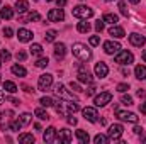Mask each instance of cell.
I'll list each match as a JSON object with an SVG mask.
<instances>
[{
  "label": "cell",
  "instance_id": "obj_1",
  "mask_svg": "<svg viewBox=\"0 0 146 144\" xmlns=\"http://www.w3.org/2000/svg\"><path fill=\"white\" fill-rule=\"evenodd\" d=\"M54 107H56V112L63 117H68V115H73L75 112L80 110V105L75 102V100H63V102H54Z\"/></svg>",
  "mask_w": 146,
  "mask_h": 144
},
{
  "label": "cell",
  "instance_id": "obj_2",
  "mask_svg": "<svg viewBox=\"0 0 146 144\" xmlns=\"http://www.w3.org/2000/svg\"><path fill=\"white\" fill-rule=\"evenodd\" d=\"M73 56L78 58L80 61H88V59L92 58V51H90L85 44L75 42V44H73Z\"/></svg>",
  "mask_w": 146,
  "mask_h": 144
},
{
  "label": "cell",
  "instance_id": "obj_3",
  "mask_svg": "<svg viewBox=\"0 0 146 144\" xmlns=\"http://www.w3.org/2000/svg\"><path fill=\"white\" fill-rule=\"evenodd\" d=\"M72 14L78 19H88V17L94 15V10L90 7H87V5H76V7H73Z\"/></svg>",
  "mask_w": 146,
  "mask_h": 144
},
{
  "label": "cell",
  "instance_id": "obj_4",
  "mask_svg": "<svg viewBox=\"0 0 146 144\" xmlns=\"http://www.w3.org/2000/svg\"><path fill=\"white\" fill-rule=\"evenodd\" d=\"M122 132H124V127L121 124H112L107 131V137H109V141H119Z\"/></svg>",
  "mask_w": 146,
  "mask_h": 144
},
{
  "label": "cell",
  "instance_id": "obj_5",
  "mask_svg": "<svg viewBox=\"0 0 146 144\" xmlns=\"http://www.w3.org/2000/svg\"><path fill=\"white\" fill-rule=\"evenodd\" d=\"M134 61V56L131 51H119L115 53V63L119 65H131Z\"/></svg>",
  "mask_w": 146,
  "mask_h": 144
},
{
  "label": "cell",
  "instance_id": "obj_6",
  "mask_svg": "<svg viewBox=\"0 0 146 144\" xmlns=\"http://www.w3.org/2000/svg\"><path fill=\"white\" fill-rule=\"evenodd\" d=\"M51 85H53V75H49V73H44V75H41V76H39L37 88H39L41 92H46V90H49V88H51Z\"/></svg>",
  "mask_w": 146,
  "mask_h": 144
},
{
  "label": "cell",
  "instance_id": "obj_7",
  "mask_svg": "<svg viewBox=\"0 0 146 144\" xmlns=\"http://www.w3.org/2000/svg\"><path fill=\"white\" fill-rule=\"evenodd\" d=\"M54 93H56V97H60V98H63V100H75V102H76V97L66 90L65 85H56V87H54Z\"/></svg>",
  "mask_w": 146,
  "mask_h": 144
},
{
  "label": "cell",
  "instance_id": "obj_8",
  "mask_svg": "<svg viewBox=\"0 0 146 144\" xmlns=\"http://www.w3.org/2000/svg\"><path fill=\"white\" fill-rule=\"evenodd\" d=\"M65 19V12H63V9H51L49 12H48V20L49 22H61Z\"/></svg>",
  "mask_w": 146,
  "mask_h": 144
},
{
  "label": "cell",
  "instance_id": "obj_9",
  "mask_svg": "<svg viewBox=\"0 0 146 144\" xmlns=\"http://www.w3.org/2000/svg\"><path fill=\"white\" fill-rule=\"evenodd\" d=\"M115 115H117V119H121L124 122H131V124H136L138 122V115L133 114V112H122V110H117L115 108Z\"/></svg>",
  "mask_w": 146,
  "mask_h": 144
},
{
  "label": "cell",
  "instance_id": "obj_10",
  "mask_svg": "<svg viewBox=\"0 0 146 144\" xmlns=\"http://www.w3.org/2000/svg\"><path fill=\"white\" fill-rule=\"evenodd\" d=\"M110 100H112V93L110 92H102L100 95H97L94 98V104H95V107H104V105L109 104Z\"/></svg>",
  "mask_w": 146,
  "mask_h": 144
},
{
  "label": "cell",
  "instance_id": "obj_11",
  "mask_svg": "<svg viewBox=\"0 0 146 144\" xmlns=\"http://www.w3.org/2000/svg\"><path fill=\"white\" fill-rule=\"evenodd\" d=\"M104 51L107 54H115V53L121 51V44L117 41H106L104 42Z\"/></svg>",
  "mask_w": 146,
  "mask_h": 144
},
{
  "label": "cell",
  "instance_id": "obj_12",
  "mask_svg": "<svg viewBox=\"0 0 146 144\" xmlns=\"http://www.w3.org/2000/svg\"><path fill=\"white\" fill-rule=\"evenodd\" d=\"M42 139H44V143H56L58 141V131L54 127H48L46 132L42 134Z\"/></svg>",
  "mask_w": 146,
  "mask_h": 144
},
{
  "label": "cell",
  "instance_id": "obj_13",
  "mask_svg": "<svg viewBox=\"0 0 146 144\" xmlns=\"http://www.w3.org/2000/svg\"><path fill=\"white\" fill-rule=\"evenodd\" d=\"M83 117H85V120H88V122H97V117H99V114H97V110L94 107H85L83 110Z\"/></svg>",
  "mask_w": 146,
  "mask_h": 144
},
{
  "label": "cell",
  "instance_id": "obj_14",
  "mask_svg": "<svg viewBox=\"0 0 146 144\" xmlns=\"http://www.w3.org/2000/svg\"><path fill=\"white\" fill-rule=\"evenodd\" d=\"M129 42H131L133 46H136V48H141L146 42V37L141 36V34H138V32H133V34L129 36Z\"/></svg>",
  "mask_w": 146,
  "mask_h": 144
},
{
  "label": "cell",
  "instance_id": "obj_15",
  "mask_svg": "<svg viewBox=\"0 0 146 144\" xmlns=\"http://www.w3.org/2000/svg\"><path fill=\"white\" fill-rule=\"evenodd\" d=\"M76 76H78V81H80V83H87V85H92V81H94L92 75H90L88 71H85V70H80Z\"/></svg>",
  "mask_w": 146,
  "mask_h": 144
},
{
  "label": "cell",
  "instance_id": "obj_16",
  "mask_svg": "<svg viewBox=\"0 0 146 144\" xmlns=\"http://www.w3.org/2000/svg\"><path fill=\"white\" fill-rule=\"evenodd\" d=\"M107 73H109V68H107V65L106 63H97L95 65V75L99 76V78H106L107 76Z\"/></svg>",
  "mask_w": 146,
  "mask_h": 144
},
{
  "label": "cell",
  "instance_id": "obj_17",
  "mask_svg": "<svg viewBox=\"0 0 146 144\" xmlns=\"http://www.w3.org/2000/svg\"><path fill=\"white\" fill-rule=\"evenodd\" d=\"M17 37H19L21 42H29V41H33V32L29 29H19Z\"/></svg>",
  "mask_w": 146,
  "mask_h": 144
},
{
  "label": "cell",
  "instance_id": "obj_18",
  "mask_svg": "<svg viewBox=\"0 0 146 144\" xmlns=\"http://www.w3.org/2000/svg\"><path fill=\"white\" fill-rule=\"evenodd\" d=\"M109 34L112 37H115V39H121V37L126 36V32H124V29L121 27V26H117V24H114L112 27L109 29Z\"/></svg>",
  "mask_w": 146,
  "mask_h": 144
},
{
  "label": "cell",
  "instance_id": "obj_19",
  "mask_svg": "<svg viewBox=\"0 0 146 144\" xmlns=\"http://www.w3.org/2000/svg\"><path fill=\"white\" fill-rule=\"evenodd\" d=\"M58 141L60 143H72V131L70 129H61L58 134Z\"/></svg>",
  "mask_w": 146,
  "mask_h": 144
},
{
  "label": "cell",
  "instance_id": "obj_20",
  "mask_svg": "<svg viewBox=\"0 0 146 144\" xmlns=\"http://www.w3.org/2000/svg\"><path fill=\"white\" fill-rule=\"evenodd\" d=\"M65 54H66V46H65L63 42L54 44V56H56L58 59H63V58H65Z\"/></svg>",
  "mask_w": 146,
  "mask_h": 144
},
{
  "label": "cell",
  "instance_id": "obj_21",
  "mask_svg": "<svg viewBox=\"0 0 146 144\" xmlns=\"http://www.w3.org/2000/svg\"><path fill=\"white\" fill-rule=\"evenodd\" d=\"M15 10H17L19 14L27 12V10H29V3H27V0H17V2H15Z\"/></svg>",
  "mask_w": 146,
  "mask_h": 144
},
{
  "label": "cell",
  "instance_id": "obj_22",
  "mask_svg": "<svg viewBox=\"0 0 146 144\" xmlns=\"http://www.w3.org/2000/svg\"><path fill=\"white\" fill-rule=\"evenodd\" d=\"M39 19H41V15L37 12H27L24 17H21L22 22H33V20H39Z\"/></svg>",
  "mask_w": 146,
  "mask_h": 144
},
{
  "label": "cell",
  "instance_id": "obj_23",
  "mask_svg": "<svg viewBox=\"0 0 146 144\" xmlns=\"http://www.w3.org/2000/svg\"><path fill=\"white\" fill-rule=\"evenodd\" d=\"M134 75H136L138 80H146V66L138 65V66L134 68Z\"/></svg>",
  "mask_w": 146,
  "mask_h": 144
},
{
  "label": "cell",
  "instance_id": "obj_24",
  "mask_svg": "<svg viewBox=\"0 0 146 144\" xmlns=\"http://www.w3.org/2000/svg\"><path fill=\"white\" fill-rule=\"evenodd\" d=\"M76 139H78L82 144H87L88 141H90V136H88L83 129H78V131H76Z\"/></svg>",
  "mask_w": 146,
  "mask_h": 144
},
{
  "label": "cell",
  "instance_id": "obj_25",
  "mask_svg": "<svg viewBox=\"0 0 146 144\" xmlns=\"http://www.w3.org/2000/svg\"><path fill=\"white\" fill-rule=\"evenodd\" d=\"M102 20L104 22H109V24H117L119 22V17L115 15V14H110V12H107V14H104V17H102Z\"/></svg>",
  "mask_w": 146,
  "mask_h": 144
},
{
  "label": "cell",
  "instance_id": "obj_26",
  "mask_svg": "<svg viewBox=\"0 0 146 144\" xmlns=\"http://www.w3.org/2000/svg\"><path fill=\"white\" fill-rule=\"evenodd\" d=\"M0 17H3V19H12V17H14V10H12V7L5 5V7L0 10Z\"/></svg>",
  "mask_w": 146,
  "mask_h": 144
},
{
  "label": "cell",
  "instance_id": "obj_27",
  "mask_svg": "<svg viewBox=\"0 0 146 144\" xmlns=\"http://www.w3.org/2000/svg\"><path fill=\"white\" fill-rule=\"evenodd\" d=\"M76 29H78V32L85 34V32H88V31H90V24L87 22V19H82V22H78Z\"/></svg>",
  "mask_w": 146,
  "mask_h": 144
},
{
  "label": "cell",
  "instance_id": "obj_28",
  "mask_svg": "<svg viewBox=\"0 0 146 144\" xmlns=\"http://www.w3.org/2000/svg\"><path fill=\"white\" fill-rule=\"evenodd\" d=\"M10 70H12V73H14L15 76H26V75H27L26 68H24V66H21V65H14Z\"/></svg>",
  "mask_w": 146,
  "mask_h": 144
},
{
  "label": "cell",
  "instance_id": "obj_29",
  "mask_svg": "<svg viewBox=\"0 0 146 144\" xmlns=\"http://www.w3.org/2000/svg\"><path fill=\"white\" fill-rule=\"evenodd\" d=\"M19 143L33 144V143H34V136H33V134H21V136H19Z\"/></svg>",
  "mask_w": 146,
  "mask_h": 144
},
{
  "label": "cell",
  "instance_id": "obj_30",
  "mask_svg": "<svg viewBox=\"0 0 146 144\" xmlns=\"http://www.w3.org/2000/svg\"><path fill=\"white\" fill-rule=\"evenodd\" d=\"M3 90H7L9 93H15L17 92V85L14 81H3Z\"/></svg>",
  "mask_w": 146,
  "mask_h": 144
},
{
  "label": "cell",
  "instance_id": "obj_31",
  "mask_svg": "<svg viewBox=\"0 0 146 144\" xmlns=\"http://www.w3.org/2000/svg\"><path fill=\"white\" fill-rule=\"evenodd\" d=\"M34 115H36L37 119H41V120H48L49 119V115H48V112L44 108H36L34 110Z\"/></svg>",
  "mask_w": 146,
  "mask_h": 144
},
{
  "label": "cell",
  "instance_id": "obj_32",
  "mask_svg": "<svg viewBox=\"0 0 146 144\" xmlns=\"http://www.w3.org/2000/svg\"><path fill=\"white\" fill-rule=\"evenodd\" d=\"M39 104H41V105H42V107H54V100H53V98H51V97H42V98H41V100H39Z\"/></svg>",
  "mask_w": 146,
  "mask_h": 144
},
{
  "label": "cell",
  "instance_id": "obj_33",
  "mask_svg": "<svg viewBox=\"0 0 146 144\" xmlns=\"http://www.w3.org/2000/svg\"><path fill=\"white\" fill-rule=\"evenodd\" d=\"M29 51H31V54H34V56H41V54H42V46H41V44H33V46L29 48Z\"/></svg>",
  "mask_w": 146,
  "mask_h": 144
},
{
  "label": "cell",
  "instance_id": "obj_34",
  "mask_svg": "<svg viewBox=\"0 0 146 144\" xmlns=\"http://www.w3.org/2000/svg\"><path fill=\"white\" fill-rule=\"evenodd\" d=\"M19 120H21V124H22V126H27V124H31L33 115H31V114H22V115L19 117Z\"/></svg>",
  "mask_w": 146,
  "mask_h": 144
},
{
  "label": "cell",
  "instance_id": "obj_35",
  "mask_svg": "<svg viewBox=\"0 0 146 144\" xmlns=\"http://www.w3.org/2000/svg\"><path fill=\"white\" fill-rule=\"evenodd\" d=\"M109 141V137L107 136H104V134H97L95 137H94V143L95 144H106Z\"/></svg>",
  "mask_w": 146,
  "mask_h": 144
},
{
  "label": "cell",
  "instance_id": "obj_36",
  "mask_svg": "<svg viewBox=\"0 0 146 144\" xmlns=\"http://www.w3.org/2000/svg\"><path fill=\"white\" fill-rule=\"evenodd\" d=\"M48 65H49V59H48V58H44V56H42V58H39V59L36 61L37 68H46Z\"/></svg>",
  "mask_w": 146,
  "mask_h": 144
},
{
  "label": "cell",
  "instance_id": "obj_37",
  "mask_svg": "<svg viewBox=\"0 0 146 144\" xmlns=\"http://www.w3.org/2000/svg\"><path fill=\"white\" fill-rule=\"evenodd\" d=\"M119 10H121V14H122V15H126V17H127L129 10H127V3H126L124 0H121V2H119Z\"/></svg>",
  "mask_w": 146,
  "mask_h": 144
},
{
  "label": "cell",
  "instance_id": "obj_38",
  "mask_svg": "<svg viewBox=\"0 0 146 144\" xmlns=\"http://www.w3.org/2000/svg\"><path fill=\"white\" fill-rule=\"evenodd\" d=\"M21 127H22V124H21V120H19V119H17V120H12V122H10V126H9V129H10V131H19Z\"/></svg>",
  "mask_w": 146,
  "mask_h": 144
},
{
  "label": "cell",
  "instance_id": "obj_39",
  "mask_svg": "<svg viewBox=\"0 0 146 144\" xmlns=\"http://www.w3.org/2000/svg\"><path fill=\"white\" fill-rule=\"evenodd\" d=\"M44 39H46V42H53V41L56 39V31H48L46 36H44Z\"/></svg>",
  "mask_w": 146,
  "mask_h": 144
},
{
  "label": "cell",
  "instance_id": "obj_40",
  "mask_svg": "<svg viewBox=\"0 0 146 144\" xmlns=\"http://www.w3.org/2000/svg\"><path fill=\"white\" fill-rule=\"evenodd\" d=\"M0 59H2V61H9V59H10V53H9L7 49H2V51H0Z\"/></svg>",
  "mask_w": 146,
  "mask_h": 144
},
{
  "label": "cell",
  "instance_id": "obj_41",
  "mask_svg": "<svg viewBox=\"0 0 146 144\" xmlns=\"http://www.w3.org/2000/svg\"><path fill=\"white\" fill-rule=\"evenodd\" d=\"M121 102H122L124 105H127V107L133 105V98H131L129 95H122V97H121Z\"/></svg>",
  "mask_w": 146,
  "mask_h": 144
},
{
  "label": "cell",
  "instance_id": "obj_42",
  "mask_svg": "<svg viewBox=\"0 0 146 144\" xmlns=\"http://www.w3.org/2000/svg\"><path fill=\"white\" fill-rule=\"evenodd\" d=\"M88 41H90V46H99L100 44V37L99 36H90Z\"/></svg>",
  "mask_w": 146,
  "mask_h": 144
},
{
  "label": "cell",
  "instance_id": "obj_43",
  "mask_svg": "<svg viewBox=\"0 0 146 144\" xmlns=\"http://www.w3.org/2000/svg\"><path fill=\"white\" fill-rule=\"evenodd\" d=\"M126 90H129V85H127V83H119V85H117V92L124 93Z\"/></svg>",
  "mask_w": 146,
  "mask_h": 144
},
{
  "label": "cell",
  "instance_id": "obj_44",
  "mask_svg": "<svg viewBox=\"0 0 146 144\" xmlns=\"http://www.w3.org/2000/svg\"><path fill=\"white\" fill-rule=\"evenodd\" d=\"M95 31L97 32H102L104 31V20H97L95 22Z\"/></svg>",
  "mask_w": 146,
  "mask_h": 144
},
{
  "label": "cell",
  "instance_id": "obj_45",
  "mask_svg": "<svg viewBox=\"0 0 146 144\" xmlns=\"http://www.w3.org/2000/svg\"><path fill=\"white\" fill-rule=\"evenodd\" d=\"M15 58H17L19 61H24V59L27 58V54H26L24 51H17V54H15Z\"/></svg>",
  "mask_w": 146,
  "mask_h": 144
},
{
  "label": "cell",
  "instance_id": "obj_46",
  "mask_svg": "<svg viewBox=\"0 0 146 144\" xmlns=\"http://www.w3.org/2000/svg\"><path fill=\"white\" fill-rule=\"evenodd\" d=\"M70 88H72L73 92H82V88H80V85H78V83H70Z\"/></svg>",
  "mask_w": 146,
  "mask_h": 144
},
{
  "label": "cell",
  "instance_id": "obj_47",
  "mask_svg": "<svg viewBox=\"0 0 146 144\" xmlns=\"http://www.w3.org/2000/svg\"><path fill=\"white\" fill-rule=\"evenodd\" d=\"M3 34H5V37H12V34H14V31H12L10 27H5V29H3Z\"/></svg>",
  "mask_w": 146,
  "mask_h": 144
},
{
  "label": "cell",
  "instance_id": "obj_48",
  "mask_svg": "<svg viewBox=\"0 0 146 144\" xmlns=\"http://www.w3.org/2000/svg\"><path fill=\"white\" fill-rule=\"evenodd\" d=\"M95 90H97V88H95V87L92 85V87H90V88L87 90V95H88V97H90V95H94V93H95Z\"/></svg>",
  "mask_w": 146,
  "mask_h": 144
},
{
  "label": "cell",
  "instance_id": "obj_49",
  "mask_svg": "<svg viewBox=\"0 0 146 144\" xmlns=\"http://www.w3.org/2000/svg\"><path fill=\"white\" fill-rule=\"evenodd\" d=\"M68 124H72V126H76V119L72 117V115H68Z\"/></svg>",
  "mask_w": 146,
  "mask_h": 144
},
{
  "label": "cell",
  "instance_id": "obj_50",
  "mask_svg": "<svg viewBox=\"0 0 146 144\" xmlns=\"http://www.w3.org/2000/svg\"><path fill=\"white\" fill-rule=\"evenodd\" d=\"M7 100H9L10 104H14V105H19V100H17V98H14V97H9Z\"/></svg>",
  "mask_w": 146,
  "mask_h": 144
},
{
  "label": "cell",
  "instance_id": "obj_51",
  "mask_svg": "<svg viewBox=\"0 0 146 144\" xmlns=\"http://www.w3.org/2000/svg\"><path fill=\"white\" fill-rule=\"evenodd\" d=\"M56 5L58 7H65L66 5V0H56Z\"/></svg>",
  "mask_w": 146,
  "mask_h": 144
},
{
  "label": "cell",
  "instance_id": "obj_52",
  "mask_svg": "<svg viewBox=\"0 0 146 144\" xmlns=\"http://www.w3.org/2000/svg\"><path fill=\"white\" fill-rule=\"evenodd\" d=\"M139 110H141V114H146V102L139 105Z\"/></svg>",
  "mask_w": 146,
  "mask_h": 144
},
{
  "label": "cell",
  "instance_id": "obj_53",
  "mask_svg": "<svg viewBox=\"0 0 146 144\" xmlns=\"http://www.w3.org/2000/svg\"><path fill=\"white\" fill-rule=\"evenodd\" d=\"M134 132H136V134H143V127H138V126H136V127H134Z\"/></svg>",
  "mask_w": 146,
  "mask_h": 144
},
{
  "label": "cell",
  "instance_id": "obj_54",
  "mask_svg": "<svg viewBox=\"0 0 146 144\" xmlns=\"http://www.w3.org/2000/svg\"><path fill=\"white\" fill-rule=\"evenodd\" d=\"M138 97L145 98V97H146V92H143V90H138Z\"/></svg>",
  "mask_w": 146,
  "mask_h": 144
},
{
  "label": "cell",
  "instance_id": "obj_55",
  "mask_svg": "<svg viewBox=\"0 0 146 144\" xmlns=\"http://www.w3.org/2000/svg\"><path fill=\"white\" fill-rule=\"evenodd\" d=\"M3 98H5V97H3V93H2V92H0V104H2V102H3Z\"/></svg>",
  "mask_w": 146,
  "mask_h": 144
},
{
  "label": "cell",
  "instance_id": "obj_56",
  "mask_svg": "<svg viewBox=\"0 0 146 144\" xmlns=\"http://www.w3.org/2000/svg\"><path fill=\"white\" fill-rule=\"evenodd\" d=\"M129 2H131V3H139L141 0H129Z\"/></svg>",
  "mask_w": 146,
  "mask_h": 144
},
{
  "label": "cell",
  "instance_id": "obj_57",
  "mask_svg": "<svg viewBox=\"0 0 146 144\" xmlns=\"http://www.w3.org/2000/svg\"><path fill=\"white\" fill-rule=\"evenodd\" d=\"M143 59H145V63H146V49L143 51Z\"/></svg>",
  "mask_w": 146,
  "mask_h": 144
},
{
  "label": "cell",
  "instance_id": "obj_58",
  "mask_svg": "<svg viewBox=\"0 0 146 144\" xmlns=\"http://www.w3.org/2000/svg\"><path fill=\"white\" fill-rule=\"evenodd\" d=\"M0 83H2V76H0Z\"/></svg>",
  "mask_w": 146,
  "mask_h": 144
},
{
  "label": "cell",
  "instance_id": "obj_59",
  "mask_svg": "<svg viewBox=\"0 0 146 144\" xmlns=\"http://www.w3.org/2000/svg\"><path fill=\"white\" fill-rule=\"evenodd\" d=\"M46 2H53V0H46Z\"/></svg>",
  "mask_w": 146,
  "mask_h": 144
},
{
  "label": "cell",
  "instance_id": "obj_60",
  "mask_svg": "<svg viewBox=\"0 0 146 144\" xmlns=\"http://www.w3.org/2000/svg\"><path fill=\"white\" fill-rule=\"evenodd\" d=\"M106 2H112V0H106Z\"/></svg>",
  "mask_w": 146,
  "mask_h": 144
},
{
  "label": "cell",
  "instance_id": "obj_61",
  "mask_svg": "<svg viewBox=\"0 0 146 144\" xmlns=\"http://www.w3.org/2000/svg\"><path fill=\"white\" fill-rule=\"evenodd\" d=\"M0 3H2V0H0Z\"/></svg>",
  "mask_w": 146,
  "mask_h": 144
},
{
  "label": "cell",
  "instance_id": "obj_62",
  "mask_svg": "<svg viewBox=\"0 0 146 144\" xmlns=\"http://www.w3.org/2000/svg\"><path fill=\"white\" fill-rule=\"evenodd\" d=\"M34 2H36V0H34Z\"/></svg>",
  "mask_w": 146,
  "mask_h": 144
},
{
  "label": "cell",
  "instance_id": "obj_63",
  "mask_svg": "<svg viewBox=\"0 0 146 144\" xmlns=\"http://www.w3.org/2000/svg\"><path fill=\"white\" fill-rule=\"evenodd\" d=\"M0 65H2V63H0Z\"/></svg>",
  "mask_w": 146,
  "mask_h": 144
},
{
  "label": "cell",
  "instance_id": "obj_64",
  "mask_svg": "<svg viewBox=\"0 0 146 144\" xmlns=\"http://www.w3.org/2000/svg\"><path fill=\"white\" fill-rule=\"evenodd\" d=\"M0 115H2V114H0Z\"/></svg>",
  "mask_w": 146,
  "mask_h": 144
}]
</instances>
